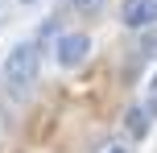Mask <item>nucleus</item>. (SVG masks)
Instances as JSON below:
<instances>
[{
	"label": "nucleus",
	"mask_w": 157,
	"mask_h": 153,
	"mask_svg": "<svg viewBox=\"0 0 157 153\" xmlns=\"http://www.w3.org/2000/svg\"><path fill=\"white\" fill-rule=\"evenodd\" d=\"M145 112H149V116H157V75L149 79V99H145Z\"/></svg>",
	"instance_id": "obj_5"
},
{
	"label": "nucleus",
	"mask_w": 157,
	"mask_h": 153,
	"mask_svg": "<svg viewBox=\"0 0 157 153\" xmlns=\"http://www.w3.org/2000/svg\"><path fill=\"white\" fill-rule=\"evenodd\" d=\"M87 54H91V37H87V33H62V37H58V62H62L66 71L83 66Z\"/></svg>",
	"instance_id": "obj_2"
},
{
	"label": "nucleus",
	"mask_w": 157,
	"mask_h": 153,
	"mask_svg": "<svg viewBox=\"0 0 157 153\" xmlns=\"http://www.w3.org/2000/svg\"><path fill=\"white\" fill-rule=\"evenodd\" d=\"M37 75H41V50H37V41L13 46V54L4 58V87H8V95H25V91L37 83Z\"/></svg>",
	"instance_id": "obj_1"
},
{
	"label": "nucleus",
	"mask_w": 157,
	"mask_h": 153,
	"mask_svg": "<svg viewBox=\"0 0 157 153\" xmlns=\"http://www.w3.org/2000/svg\"><path fill=\"white\" fill-rule=\"evenodd\" d=\"M120 21L128 29H149V25H157V0H124Z\"/></svg>",
	"instance_id": "obj_3"
},
{
	"label": "nucleus",
	"mask_w": 157,
	"mask_h": 153,
	"mask_svg": "<svg viewBox=\"0 0 157 153\" xmlns=\"http://www.w3.org/2000/svg\"><path fill=\"white\" fill-rule=\"evenodd\" d=\"M108 153H124V149H108Z\"/></svg>",
	"instance_id": "obj_8"
},
{
	"label": "nucleus",
	"mask_w": 157,
	"mask_h": 153,
	"mask_svg": "<svg viewBox=\"0 0 157 153\" xmlns=\"http://www.w3.org/2000/svg\"><path fill=\"white\" fill-rule=\"evenodd\" d=\"M71 4H75V8H83V13H99L108 0H71Z\"/></svg>",
	"instance_id": "obj_7"
},
{
	"label": "nucleus",
	"mask_w": 157,
	"mask_h": 153,
	"mask_svg": "<svg viewBox=\"0 0 157 153\" xmlns=\"http://www.w3.org/2000/svg\"><path fill=\"white\" fill-rule=\"evenodd\" d=\"M124 124H128V132H132V137H145V132H149V124H153V116L145 112V104H136V108H128Z\"/></svg>",
	"instance_id": "obj_4"
},
{
	"label": "nucleus",
	"mask_w": 157,
	"mask_h": 153,
	"mask_svg": "<svg viewBox=\"0 0 157 153\" xmlns=\"http://www.w3.org/2000/svg\"><path fill=\"white\" fill-rule=\"evenodd\" d=\"M21 4H33V0H21Z\"/></svg>",
	"instance_id": "obj_9"
},
{
	"label": "nucleus",
	"mask_w": 157,
	"mask_h": 153,
	"mask_svg": "<svg viewBox=\"0 0 157 153\" xmlns=\"http://www.w3.org/2000/svg\"><path fill=\"white\" fill-rule=\"evenodd\" d=\"M141 54L157 58V33H145V37H141Z\"/></svg>",
	"instance_id": "obj_6"
}]
</instances>
